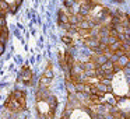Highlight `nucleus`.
<instances>
[{"mask_svg": "<svg viewBox=\"0 0 130 119\" xmlns=\"http://www.w3.org/2000/svg\"><path fill=\"white\" fill-rule=\"evenodd\" d=\"M53 66L49 62L45 71L38 80V87L35 91V109H37L38 118L52 119L56 115V109L59 105V99L53 94L51 88L52 80H53Z\"/></svg>", "mask_w": 130, "mask_h": 119, "instance_id": "1", "label": "nucleus"}, {"mask_svg": "<svg viewBox=\"0 0 130 119\" xmlns=\"http://www.w3.org/2000/svg\"><path fill=\"white\" fill-rule=\"evenodd\" d=\"M60 118H94V115L90 111V108L78 98L76 91H71V88L67 87V104Z\"/></svg>", "mask_w": 130, "mask_h": 119, "instance_id": "2", "label": "nucleus"}, {"mask_svg": "<svg viewBox=\"0 0 130 119\" xmlns=\"http://www.w3.org/2000/svg\"><path fill=\"white\" fill-rule=\"evenodd\" d=\"M4 109L11 115L21 113L27 109V94L23 90H13L4 101Z\"/></svg>", "mask_w": 130, "mask_h": 119, "instance_id": "3", "label": "nucleus"}, {"mask_svg": "<svg viewBox=\"0 0 130 119\" xmlns=\"http://www.w3.org/2000/svg\"><path fill=\"white\" fill-rule=\"evenodd\" d=\"M6 16L7 13L0 7V56L3 55L4 49L7 45V38H9V28L6 23Z\"/></svg>", "mask_w": 130, "mask_h": 119, "instance_id": "4", "label": "nucleus"}, {"mask_svg": "<svg viewBox=\"0 0 130 119\" xmlns=\"http://www.w3.org/2000/svg\"><path fill=\"white\" fill-rule=\"evenodd\" d=\"M18 83L25 85H32L34 84V73H32L31 67L28 65H24L20 69V73H18Z\"/></svg>", "mask_w": 130, "mask_h": 119, "instance_id": "5", "label": "nucleus"}, {"mask_svg": "<svg viewBox=\"0 0 130 119\" xmlns=\"http://www.w3.org/2000/svg\"><path fill=\"white\" fill-rule=\"evenodd\" d=\"M23 4V0H0V7L7 14H15Z\"/></svg>", "mask_w": 130, "mask_h": 119, "instance_id": "6", "label": "nucleus"}]
</instances>
